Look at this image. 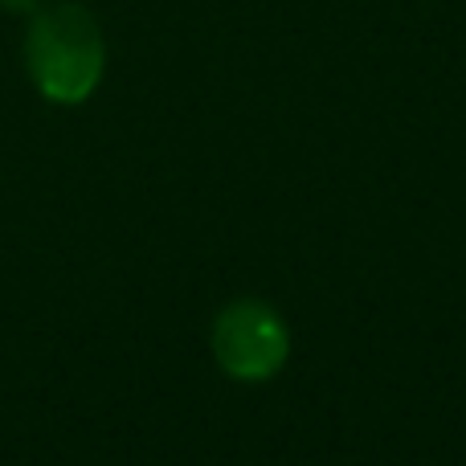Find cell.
<instances>
[{"mask_svg":"<svg viewBox=\"0 0 466 466\" xmlns=\"http://www.w3.org/2000/svg\"><path fill=\"white\" fill-rule=\"evenodd\" d=\"M25 70L46 103H86L106 74V37L95 13L78 0L41 5L25 29Z\"/></svg>","mask_w":466,"mask_h":466,"instance_id":"1","label":"cell"},{"mask_svg":"<svg viewBox=\"0 0 466 466\" xmlns=\"http://www.w3.org/2000/svg\"><path fill=\"white\" fill-rule=\"evenodd\" d=\"M209 352L238 385H266L290 360V328L266 299H233L209 328Z\"/></svg>","mask_w":466,"mask_h":466,"instance_id":"2","label":"cell"},{"mask_svg":"<svg viewBox=\"0 0 466 466\" xmlns=\"http://www.w3.org/2000/svg\"><path fill=\"white\" fill-rule=\"evenodd\" d=\"M41 5H46V0H0V8H5V13H21V16H33Z\"/></svg>","mask_w":466,"mask_h":466,"instance_id":"3","label":"cell"}]
</instances>
